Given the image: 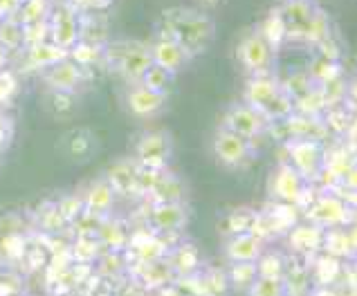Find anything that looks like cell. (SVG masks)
<instances>
[{"instance_id":"816d5d0a","label":"cell","mask_w":357,"mask_h":296,"mask_svg":"<svg viewBox=\"0 0 357 296\" xmlns=\"http://www.w3.org/2000/svg\"><path fill=\"white\" fill-rule=\"evenodd\" d=\"M16 88H18L16 75L9 72V70H0V106L7 104V101L14 97Z\"/></svg>"},{"instance_id":"d6a6232c","label":"cell","mask_w":357,"mask_h":296,"mask_svg":"<svg viewBox=\"0 0 357 296\" xmlns=\"http://www.w3.org/2000/svg\"><path fill=\"white\" fill-rule=\"evenodd\" d=\"M106 249L101 247V242L97 236H75L70 240V254H73L75 263H84V265H95L97 258L104 254Z\"/></svg>"},{"instance_id":"94428289","label":"cell","mask_w":357,"mask_h":296,"mask_svg":"<svg viewBox=\"0 0 357 296\" xmlns=\"http://www.w3.org/2000/svg\"><path fill=\"white\" fill-rule=\"evenodd\" d=\"M95 296H113V294H110V292H108V290L104 288V285H101V290H99V292H97Z\"/></svg>"},{"instance_id":"4fadbf2b","label":"cell","mask_w":357,"mask_h":296,"mask_svg":"<svg viewBox=\"0 0 357 296\" xmlns=\"http://www.w3.org/2000/svg\"><path fill=\"white\" fill-rule=\"evenodd\" d=\"M279 14L285 23V32H288V40H301L305 36V29H308L312 16L317 14V5L312 0H283V5L277 7Z\"/></svg>"},{"instance_id":"52a82bcc","label":"cell","mask_w":357,"mask_h":296,"mask_svg":"<svg viewBox=\"0 0 357 296\" xmlns=\"http://www.w3.org/2000/svg\"><path fill=\"white\" fill-rule=\"evenodd\" d=\"M285 148L290 153L288 164L297 171L305 182L317 180V176L324 169V155H326V148L321 146V141L292 139V141H285Z\"/></svg>"},{"instance_id":"e575fe53","label":"cell","mask_w":357,"mask_h":296,"mask_svg":"<svg viewBox=\"0 0 357 296\" xmlns=\"http://www.w3.org/2000/svg\"><path fill=\"white\" fill-rule=\"evenodd\" d=\"M257 211L248 209V207H238V209H231L225 218L220 220V231L222 236H236V233H245L252 229V222Z\"/></svg>"},{"instance_id":"7402d4cb","label":"cell","mask_w":357,"mask_h":296,"mask_svg":"<svg viewBox=\"0 0 357 296\" xmlns=\"http://www.w3.org/2000/svg\"><path fill=\"white\" fill-rule=\"evenodd\" d=\"M115 196L117 193L113 187H110V182L106 178H99L84 191V196H81L84 198V211L93 213V216H99V218H108L110 211H113Z\"/></svg>"},{"instance_id":"bcb514c9","label":"cell","mask_w":357,"mask_h":296,"mask_svg":"<svg viewBox=\"0 0 357 296\" xmlns=\"http://www.w3.org/2000/svg\"><path fill=\"white\" fill-rule=\"evenodd\" d=\"M171 81H173V75H169L167 70H162L160 65H151L144 72V77H142L139 86L153 90V93H165L167 95V88H169Z\"/></svg>"},{"instance_id":"4dcf8cb0","label":"cell","mask_w":357,"mask_h":296,"mask_svg":"<svg viewBox=\"0 0 357 296\" xmlns=\"http://www.w3.org/2000/svg\"><path fill=\"white\" fill-rule=\"evenodd\" d=\"M225 276H227L229 292L248 294L252 283L259 279L257 263H229L225 270Z\"/></svg>"},{"instance_id":"e0dca14e","label":"cell","mask_w":357,"mask_h":296,"mask_svg":"<svg viewBox=\"0 0 357 296\" xmlns=\"http://www.w3.org/2000/svg\"><path fill=\"white\" fill-rule=\"evenodd\" d=\"M281 281L285 288V296H308L312 288L310 258L299 256V254H288L285 256V270Z\"/></svg>"},{"instance_id":"ba28073f","label":"cell","mask_w":357,"mask_h":296,"mask_svg":"<svg viewBox=\"0 0 357 296\" xmlns=\"http://www.w3.org/2000/svg\"><path fill=\"white\" fill-rule=\"evenodd\" d=\"M173 153V141L167 130H149L135 144V159L139 166L165 171Z\"/></svg>"},{"instance_id":"5bb4252c","label":"cell","mask_w":357,"mask_h":296,"mask_svg":"<svg viewBox=\"0 0 357 296\" xmlns=\"http://www.w3.org/2000/svg\"><path fill=\"white\" fill-rule=\"evenodd\" d=\"M86 79H88V70L77 65L73 59L59 61L56 65L47 68L43 75V81L50 90H54V93H70V95H75L77 88L84 84Z\"/></svg>"},{"instance_id":"d590c367","label":"cell","mask_w":357,"mask_h":296,"mask_svg":"<svg viewBox=\"0 0 357 296\" xmlns=\"http://www.w3.org/2000/svg\"><path fill=\"white\" fill-rule=\"evenodd\" d=\"M308 75L312 79L314 86H324V84H331V81L344 77V68H342V61H331V59H324V56H314V61L308 68Z\"/></svg>"},{"instance_id":"8992f818","label":"cell","mask_w":357,"mask_h":296,"mask_svg":"<svg viewBox=\"0 0 357 296\" xmlns=\"http://www.w3.org/2000/svg\"><path fill=\"white\" fill-rule=\"evenodd\" d=\"M236 59L250 77L270 75L274 68V52L265 43V38L259 34V29H250L241 38V43L236 47Z\"/></svg>"},{"instance_id":"d4e9b609","label":"cell","mask_w":357,"mask_h":296,"mask_svg":"<svg viewBox=\"0 0 357 296\" xmlns=\"http://www.w3.org/2000/svg\"><path fill=\"white\" fill-rule=\"evenodd\" d=\"M167 104V95L165 93H153V90L144 86H132L128 90L126 97V106L135 117H153L165 108Z\"/></svg>"},{"instance_id":"ac0fdd59","label":"cell","mask_w":357,"mask_h":296,"mask_svg":"<svg viewBox=\"0 0 357 296\" xmlns=\"http://www.w3.org/2000/svg\"><path fill=\"white\" fill-rule=\"evenodd\" d=\"M285 238H288L292 254H299V256L310 258V256H314V254L321 251L324 229L317 227V224H312V222L299 220L288 233H285Z\"/></svg>"},{"instance_id":"8d00e7d4","label":"cell","mask_w":357,"mask_h":296,"mask_svg":"<svg viewBox=\"0 0 357 296\" xmlns=\"http://www.w3.org/2000/svg\"><path fill=\"white\" fill-rule=\"evenodd\" d=\"M0 45H3L7 52H16V49L25 47L23 25L18 23L16 16L3 18V23H0Z\"/></svg>"},{"instance_id":"484cf974","label":"cell","mask_w":357,"mask_h":296,"mask_svg":"<svg viewBox=\"0 0 357 296\" xmlns=\"http://www.w3.org/2000/svg\"><path fill=\"white\" fill-rule=\"evenodd\" d=\"M187 185L185 180L171 171H162L155 187L149 193L153 204H169V202H187Z\"/></svg>"},{"instance_id":"44dd1931","label":"cell","mask_w":357,"mask_h":296,"mask_svg":"<svg viewBox=\"0 0 357 296\" xmlns=\"http://www.w3.org/2000/svg\"><path fill=\"white\" fill-rule=\"evenodd\" d=\"M149 49H151L153 65H160L162 70H167V72L173 77H176L189 61V54L185 52V47H182L178 40H171V38H155V43H153Z\"/></svg>"},{"instance_id":"d6986e66","label":"cell","mask_w":357,"mask_h":296,"mask_svg":"<svg viewBox=\"0 0 357 296\" xmlns=\"http://www.w3.org/2000/svg\"><path fill=\"white\" fill-rule=\"evenodd\" d=\"M355 249H357V240H355L353 224H349V227L324 229V242H321L324 254H328V256L344 260V263H353Z\"/></svg>"},{"instance_id":"f35d334b","label":"cell","mask_w":357,"mask_h":296,"mask_svg":"<svg viewBox=\"0 0 357 296\" xmlns=\"http://www.w3.org/2000/svg\"><path fill=\"white\" fill-rule=\"evenodd\" d=\"M285 270V254L277 249H265L259 260H257V272L259 276H270V279H281Z\"/></svg>"},{"instance_id":"f6af8a7d","label":"cell","mask_w":357,"mask_h":296,"mask_svg":"<svg viewBox=\"0 0 357 296\" xmlns=\"http://www.w3.org/2000/svg\"><path fill=\"white\" fill-rule=\"evenodd\" d=\"M50 260V254L43 249V244H38L36 240L29 242V247L25 251V256L23 260H20V267H23L25 272L29 274H34V272H43L45 270V265Z\"/></svg>"},{"instance_id":"4316f807","label":"cell","mask_w":357,"mask_h":296,"mask_svg":"<svg viewBox=\"0 0 357 296\" xmlns=\"http://www.w3.org/2000/svg\"><path fill=\"white\" fill-rule=\"evenodd\" d=\"M128 227L124 220L108 216L101 220L99 229H97V240L101 242V247L106 251H126L128 247Z\"/></svg>"},{"instance_id":"83f0119b","label":"cell","mask_w":357,"mask_h":296,"mask_svg":"<svg viewBox=\"0 0 357 296\" xmlns=\"http://www.w3.org/2000/svg\"><path fill=\"white\" fill-rule=\"evenodd\" d=\"M93 270L106 285H117L121 279L128 276V258L124 251H104L93 265Z\"/></svg>"},{"instance_id":"91938a15","label":"cell","mask_w":357,"mask_h":296,"mask_svg":"<svg viewBox=\"0 0 357 296\" xmlns=\"http://www.w3.org/2000/svg\"><path fill=\"white\" fill-rule=\"evenodd\" d=\"M7 63V49L0 45V70H3V65Z\"/></svg>"},{"instance_id":"8fae6325","label":"cell","mask_w":357,"mask_h":296,"mask_svg":"<svg viewBox=\"0 0 357 296\" xmlns=\"http://www.w3.org/2000/svg\"><path fill=\"white\" fill-rule=\"evenodd\" d=\"M270 121L265 119L261 112H257L254 108H250L248 104H234L229 106V110L222 117V126L229 128L231 132L245 137V139H254L261 137L265 130H268Z\"/></svg>"},{"instance_id":"603a6c76","label":"cell","mask_w":357,"mask_h":296,"mask_svg":"<svg viewBox=\"0 0 357 296\" xmlns=\"http://www.w3.org/2000/svg\"><path fill=\"white\" fill-rule=\"evenodd\" d=\"M167 263L171 265L173 274H176V279H182V276H191V274L200 272L202 267V258H200V251L196 244L191 242H178L173 244L167 254Z\"/></svg>"},{"instance_id":"f546056e","label":"cell","mask_w":357,"mask_h":296,"mask_svg":"<svg viewBox=\"0 0 357 296\" xmlns=\"http://www.w3.org/2000/svg\"><path fill=\"white\" fill-rule=\"evenodd\" d=\"M63 59H68V52L56 47L52 40H45V43H38L34 47H27V70H43V68L47 70Z\"/></svg>"},{"instance_id":"6125c7cd","label":"cell","mask_w":357,"mask_h":296,"mask_svg":"<svg viewBox=\"0 0 357 296\" xmlns=\"http://www.w3.org/2000/svg\"><path fill=\"white\" fill-rule=\"evenodd\" d=\"M200 3H205V5H218L220 0H200Z\"/></svg>"},{"instance_id":"11a10c76","label":"cell","mask_w":357,"mask_h":296,"mask_svg":"<svg viewBox=\"0 0 357 296\" xmlns=\"http://www.w3.org/2000/svg\"><path fill=\"white\" fill-rule=\"evenodd\" d=\"M81 132L84 130H79V132H73V135H70V153H73V155H86V146H84V139H81Z\"/></svg>"},{"instance_id":"ffe728a7","label":"cell","mask_w":357,"mask_h":296,"mask_svg":"<svg viewBox=\"0 0 357 296\" xmlns=\"http://www.w3.org/2000/svg\"><path fill=\"white\" fill-rule=\"evenodd\" d=\"M50 27V38H52V43L61 49H66L70 52L79 40H81V23L77 20L75 12H70V9H61L52 16V20L47 23Z\"/></svg>"},{"instance_id":"db71d44e","label":"cell","mask_w":357,"mask_h":296,"mask_svg":"<svg viewBox=\"0 0 357 296\" xmlns=\"http://www.w3.org/2000/svg\"><path fill=\"white\" fill-rule=\"evenodd\" d=\"M12 135H14V121H12V117L0 112V155H3V150L9 146Z\"/></svg>"},{"instance_id":"7bdbcfd3","label":"cell","mask_w":357,"mask_h":296,"mask_svg":"<svg viewBox=\"0 0 357 296\" xmlns=\"http://www.w3.org/2000/svg\"><path fill=\"white\" fill-rule=\"evenodd\" d=\"M101 52H104V47H97V45H90V43H84V40H79V43L68 52V59H73L77 65L88 70V68H93V63H99Z\"/></svg>"},{"instance_id":"9f6ffc18","label":"cell","mask_w":357,"mask_h":296,"mask_svg":"<svg viewBox=\"0 0 357 296\" xmlns=\"http://www.w3.org/2000/svg\"><path fill=\"white\" fill-rule=\"evenodd\" d=\"M308 296H340V292L335 288H319V285H312Z\"/></svg>"},{"instance_id":"1f68e13d","label":"cell","mask_w":357,"mask_h":296,"mask_svg":"<svg viewBox=\"0 0 357 296\" xmlns=\"http://www.w3.org/2000/svg\"><path fill=\"white\" fill-rule=\"evenodd\" d=\"M259 34L265 38V43L272 47L274 54L283 47V43L288 40V32H285V23L279 14V9H272V12L263 18V23L259 25Z\"/></svg>"},{"instance_id":"c3c4849f","label":"cell","mask_w":357,"mask_h":296,"mask_svg":"<svg viewBox=\"0 0 357 296\" xmlns=\"http://www.w3.org/2000/svg\"><path fill=\"white\" fill-rule=\"evenodd\" d=\"M25 292V279L16 270L0 267V296H12Z\"/></svg>"},{"instance_id":"9a60e30c","label":"cell","mask_w":357,"mask_h":296,"mask_svg":"<svg viewBox=\"0 0 357 296\" xmlns=\"http://www.w3.org/2000/svg\"><path fill=\"white\" fill-rule=\"evenodd\" d=\"M128 276L132 281H137L146 292H158L162 288H167V285L176 283V274H173L167 258L128 265Z\"/></svg>"},{"instance_id":"277c9868","label":"cell","mask_w":357,"mask_h":296,"mask_svg":"<svg viewBox=\"0 0 357 296\" xmlns=\"http://www.w3.org/2000/svg\"><path fill=\"white\" fill-rule=\"evenodd\" d=\"M32 242L27 233V222L20 213H5L0 216V267H20L25 251Z\"/></svg>"},{"instance_id":"ee69618b","label":"cell","mask_w":357,"mask_h":296,"mask_svg":"<svg viewBox=\"0 0 357 296\" xmlns=\"http://www.w3.org/2000/svg\"><path fill=\"white\" fill-rule=\"evenodd\" d=\"M73 254H70V249L66 251H59V254H52L45 265V270H43V276H45V285L50 283H54L61 274H66L70 267H73Z\"/></svg>"},{"instance_id":"e7e4bbea","label":"cell","mask_w":357,"mask_h":296,"mask_svg":"<svg viewBox=\"0 0 357 296\" xmlns=\"http://www.w3.org/2000/svg\"><path fill=\"white\" fill-rule=\"evenodd\" d=\"M61 296H77V294L73 292V294H61Z\"/></svg>"},{"instance_id":"f1b7e54d","label":"cell","mask_w":357,"mask_h":296,"mask_svg":"<svg viewBox=\"0 0 357 296\" xmlns=\"http://www.w3.org/2000/svg\"><path fill=\"white\" fill-rule=\"evenodd\" d=\"M135 159H119L106 171V180L119 196H135V178H137Z\"/></svg>"},{"instance_id":"6da1fadb","label":"cell","mask_w":357,"mask_h":296,"mask_svg":"<svg viewBox=\"0 0 357 296\" xmlns=\"http://www.w3.org/2000/svg\"><path fill=\"white\" fill-rule=\"evenodd\" d=\"M165 25L173 32L178 43L185 47L189 59L205 52L211 45L213 34H216L213 20L207 14L198 12V9H189V7L169 9L165 14Z\"/></svg>"},{"instance_id":"3957f363","label":"cell","mask_w":357,"mask_h":296,"mask_svg":"<svg viewBox=\"0 0 357 296\" xmlns=\"http://www.w3.org/2000/svg\"><path fill=\"white\" fill-rule=\"evenodd\" d=\"M101 61H104L108 68L117 70V72L124 77V81H128L130 86H137L146 70L153 65L151 49L144 47L142 43H135V40H130V43L119 40V43L104 45Z\"/></svg>"},{"instance_id":"7dc6e473","label":"cell","mask_w":357,"mask_h":296,"mask_svg":"<svg viewBox=\"0 0 357 296\" xmlns=\"http://www.w3.org/2000/svg\"><path fill=\"white\" fill-rule=\"evenodd\" d=\"M245 296H285V288L281 279H270V276H259L252 283Z\"/></svg>"},{"instance_id":"be15d7a7","label":"cell","mask_w":357,"mask_h":296,"mask_svg":"<svg viewBox=\"0 0 357 296\" xmlns=\"http://www.w3.org/2000/svg\"><path fill=\"white\" fill-rule=\"evenodd\" d=\"M12 296H27L25 292H20V294H12Z\"/></svg>"},{"instance_id":"5b68a950","label":"cell","mask_w":357,"mask_h":296,"mask_svg":"<svg viewBox=\"0 0 357 296\" xmlns=\"http://www.w3.org/2000/svg\"><path fill=\"white\" fill-rule=\"evenodd\" d=\"M303 220L317 224L321 229H333V227H349L355 220L353 204L344 202L335 193H319L308 209L303 211Z\"/></svg>"},{"instance_id":"9c48e42d","label":"cell","mask_w":357,"mask_h":296,"mask_svg":"<svg viewBox=\"0 0 357 296\" xmlns=\"http://www.w3.org/2000/svg\"><path fill=\"white\" fill-rule=\"evenodd\" d=\"M213 155L227 169H243L252 159V141L245 139L229 128L220 126L213 137Z\"/></svg>"},{"instance_id":"681fc988","label":"cell","mask_w":357,"mask_h":296,"mask_svg":"<svg viewBox=\"0 0 357 296\" xmlns=\"http://www.w3.org/2000/svg\"><path fill=\"white\" fill-rule=\"evenodd\" d=\"M56 209L68 224H73L81 213H84V198L81 196H66L56 202Z\"/></svg>"},{"instance_id":"cb8c5ba5","label":"cell","mask_w":357,"mask_h":296,"mask_svg":"<svg viewBox=\"0 0 357 296\" xmlns=\"http://www.w3.org/2000/svg\"><path fill=\"white\" fill-rule=\"evenodd\" d=\"M344 260H337L328 256V254H314L310 256V281L312 285H319V288H335L342 281L344 274Z\"/></svg>"},{"instance_id":"7c38bea8","label":"cell","mask_w":357,"mask_h":296,"mask_svg":"<svg viewBox=\"0 0 357 296\" xmlns=\"http://www.w3.org/2000/svg\"><path fill=\"white\" fill-rule=\"evenodd\" d=\"M305 185H308V182H305L288 162H281L268 180V193L274 202L294 204L301 196V191L305 189Z\"/></svg>"},{"instance_id":"2e32d148","label":"cell","mask_w":357,"mask_h":296,"mask_svg":"<svg viewBox=\"0 0 357 296\" xmlns=\"http://www.w3.org/2000/svg\"><path fill=\"white\" fill-rule=\"evenodd\" d=\"M265 249H268V242L254 236L252 231H245L225 238L222 256H225L227 263H257Z\"/></svg>"},{"instance_id":"74e56055","label":"cell","mask_w":357,"mask_h":296,"mask_svg":"<svg viewBox=\"0 0 357 296\" xmlns=\"http://www.w3.org/2000/svg\"><path fill=\"white\" fill-rule=\"evenodd\" d=\"M47 16H50L47 0H23L16 14V20L25 27V25L43 23V20H47Z\"/></svg>"},{"instance_id":"f5cc1de1","label":"cell","mask_w":357,"mask_h":296,"mask_svg":"<svg viewBox=\"0 0 357 296\" xmlns=\"http://www.w3.org/2000/svg\"><path fill=\"white\" fill-rule=\"evenodd\" d=\"M50 106H52L54 112H68L75 106V95L70 93H54L50 90Z\"/></svg>"},{"instance_id":"f907efd6","label":"cell","mask_w":357,"mask_h":296,"mask_svg":"<svg viewBox=\"0 0 357 296\" xmlns=\"http://www.w3.org/2000/svg\"><path fill=\"white\" fill-rule=\"evenodd\" d=\"M101 220H104V218L93 216V213L84 211L73 224H70V231H73L75 236H95L97 229H99V224H101Z\"/></svg>"},{"instance_id":"7a4b0ae2","label":"cell","mask_w":357,"mask_h":296,"mask_svg":"<svg viewBox=\"0 0 357 296\" xmlns=\"http://www.w3.org/2000/svg\"><path fill=\"white\" fill-rule=\"evenodd\" d=\"M243 104H248L268 121H279L294 112V101L285 93L281 81L270 75L250 77L243 90Z\"/></svg>"},{"instance_id":"60d3db41","label":"cell","mask_w":357,"mask_h":296,"mask_svg":"<svg viewBox=\"0 0 357 296\" xmlns=\"http://www.w3.org/2000/svg\"><path fill=\"white\" fill-rule=\"evenodd\" d=\"M331 36V20L326 16V12L317 9V14L312 16L308 29H305V36H303V43L305 45H314L317 47L321 40H326Z\"/></svg>"},{"instance_id":"ab89813d","label":"cell","mask_w":357,"mask_h":296,"mask_svg":"<svg viewBox=\"0 0 357 296\" xmlns=\"http://www.w3.org/2000/svg\"><path fill=\"white\" fill-rule=\"evenodd\" d=\"M200 279L202 285H205L207 296H227L229 294V285H227V276L225 270L218 267H200Z\"/></svg>"},{"instance_id":"6f0895ef","label":"cell","mask_w":357,"mask_h":296,"mask_svg":"<svg viewBox=\"0 0 357 296\" xmlns=\"http://www.w3.org/2000/svg\"><path fill=\"white\" fill-rule=\"evenodd\" d=\"M155 296H185V294H182V290L178 288L176 283H171V285H167V288L158 290V292H155Z\"/></svg>"},{"instance_id":"b9f144b4","label":"cell","mask_w":357,"mask_h":296,"mask_svg":"<svg viewBox=\"0 0 357 296\" xmlns=\"http://www.w3.org/2000/svg\"><path fill=\"white\" fill-rule=\"evenodd\" d=\"M281 86L285 93L290 95L292 101H297L299 97H303L305 93H310V90L314 88L312 79L308 75V70H297V72H292L285 81H281Z\"/></svg>"},{"instance_id":"836d02e7","label":"cell","mask_w":357,"mask_h":296,"mask_svg":"<svg viewBox=\"0 0 357 296\" xmlns=\"http://www.w3.org/2000/svg\"><path fill=\"white\" fill-rule=\"evenodd\" d=\"M34 229H38V233H47V236H56V233H66L70 229V224L63 220V216L56 209L54 204H45L43 209H38L36 213V222Z\"/></svg>"},{"instance_id":"680465c9","label":"cell","mask_w":357,"mask_h":296,"mask_svg":"<svg viewBox=\"0 0 357 296\" xmlns=\"http://www.w3.org/2000/svg\"><path fill=\"white\" fill-rule=\"evenodd\" d=\"M73 3H77V5H81V7H93V9H99V7L108 5L110 0H73Z\"/></svg>"},{"instance_id":"30bf717a","label":"cell","mask_w":357,"mask_h":296,"mask_svg":"<svg viewBox=\"0 0 357 296\" xmlns=\"http://www.w3.org/2000/svg\"><path fill=\"white\" fill-rule=\"evenodd\" d=\"M146 224L158 233H182L189 224V207L187 202H169V204H151Z\"/></svg>"}]
</instances>
